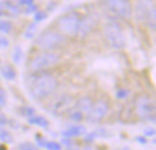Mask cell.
<instances>
[{"instance_id": "obj_16", "label": "cell", "mask_w": 156, "mask_h": 150, "mask_svg": "<svg viewBox=\"0 0 156 150\" xmlns=\"http://www.w3.org/2000/svg\"><path fill=\"white\" fill-rule=\"evenodd\" d=\"M37 29V23H30L25 30V33H24L25 38H32L36 35Z\"/></svg>"}, {"instance_id": "obj_28", "label": "cell", "mask_w": 156, "mask_h": 150, "mask_svg": "<svg viewBox=\"0 0 156 150\" xmlns=\"http://www.w3.org/2000/svg\"><path fill=\"white\" fill-rule=\"evenodd\" d=\"M144 135L146 137H153L156 136V129L154 127H147L146 129H144Z\"/></svg>"}, {"instance_id": "obj_40", "label": "cell", "mask_w": 156, "mask_h": 150, "mask_svg": "<svg viewBox=\"0 0 156 150\" xmlns=\"http://www.w3.org/2000/svg\"><path fill=\"white\" fill-rule=\"evenodd\" d=\"M153 144H156V138H154V139L153 140Z\"/></svg>"}, {"instance_id": "obj_38", "label": "cell", "mask_w": 156, "mask_h": 150, "mask_svg": "<svg viewBox=\"0 0 156 150\" xmlns=\"http://www.w3.org/2000/svg\"><path fill=\"white\" fill-rule=\"evenodd\" d=\"M0 150H7V148L4 144H0Z\"/></svg>"}, {"instance_id": "obj_3", "label": "cell", "mask_w": 156, "mask_h": 150, "mask_svg": "<svg viewBox=\"0 0 156 150\" xmlns=\"http://www.w3.org/2000/svg\"><path fill=\"white\" fill-rule=\"evenodd\" d=\"M135 110L142 120L156 124V105L149 96H139L135 102Z\"/></svg>"}, {"instance_id": "obj_8", "label": "cell", "mask_w": 156, "mask_h": 150, "mask_svg": "<svg viewBox=\"0 0 156 150\" xmlns=\"http://www.w3.org/2000/svg\"><path fill=\"white\" fill-rule=\"evenodd\" d=\"M109 111V104L104 100L93 103L91 109L87 114V121L90 124H98L102 121Z\"/></svg>"}, {"instance_id": "obj_14", "label": "cell", "mask_w": 156, "mask_h": 150, "mask_svg": "<svg viewBox=\"0 0 156 150\" xmlns=\"http://www.w3.org/2000/svg\"><path fill=\"white\" fill-rule=\"evenodd\" d=\"M28 124L29 125H35V126H40V127H43V128H46L48 126L49 123L48 121L47 118H45L44 116H41V115H37V116H33V117H30L28 118L27 120Z\"/></svg>"}, {"instance_id": "obj_41", "label": "cell", "mask_w": 156, "mask_h": 150, "mask_svg": "<svg viewBox=\"0 0 156 150\" xmlns=\"http://www.w3.org/2000/svg\"><path fill=\"white\" fill-rule=\"evenodd\" d=\"M68 150H80V149H77V148H69Z\"/></svg>"}, {"instance_id": "obj_33", "label": "cell", "mask_w": 156, "mask_h": 150, "mask_svg": "<svg viewBox=\"0 0 156 150\" xmlns=\"http://www.w3.org/2000/svg\"><path fill=\"white\" fill-rule=\"evenodd\" d=\"M136 141L139 143V144H142V145H145L147 144V138L144 137V136H139L136 137Z\"/></svg>"}, {"instance_id": "obj_21", "label": "cell", "mask_w": 156, "mask_h": 150, "mask_svg": "<svg viewBox=\"0 0 156 150\" xmlns=\"http://www.w3.org/2000/svg\"><path fill=\"white\" fill-rule=\"evenodd\" d=\"M12 29V24L9 21L0 19V31L4 33H8Z\"/></svg>"}, {"instance_id": "obj_12", "label": "cell", "mask_w": 156, "mask_h": 150, "mask_svg": "<svg viewBox=\"0 0 156 150\" xmlns=\"http://www.w3.org/2000/svg\"><path fill=\"white\" fill-rule=\"evenodd\" d=\"M145 23L147 24L149 28L156 30V6L154 5H153L150 8L145 19Z\"/></svg>"}, {"instance_id": "obj_15", "label": "cell", "mask_w": 156, "mask_h": 150, "mask_svg": "<svg viewBox=\"0 0 156 150\" xmlns=\"http://www.w3.org/2000/svg\"><path fill=\"white\" fill-rule=\"evenodd\" d=\"M1 5L3 6V9L5 10H7L8 12H10L12 15H17L20 13V10L19 8L14 4L12 3L11 1H4L1 3Z\"/></svg>"}, {"instance_id": "obj_5", "label": "cell", "mask_w": 156, "mask_h": 150, "mask_svg": "<svg viewBox=\"0 0 156 150\" xmlns=\"http://www.w3.org/2000/svg\"><path fill=\"white\" fill-rule=\"evenodd\" d=\"M64 40V36L58 32L45 31L38 35V37L36 39V44L41 49L50 50L62 45Z\"/></svg>"}, {"instance_id": "obj_42", "label": "cell", "mask_w": 156, "mask_h": 150, "mask_svg": "<svg viewBox=\"0 0 156 150\" xmlns=\"http://www.w3.org/2000/svg\"><path fill=\"white\" fill-rule=\"evenodd\" d=\"M155 6H156V5H155Z\"/></svg>"}, {"instance_id": "obj_36", "label": "cell", "mask_w": 156, "mask_h": 150, "mask_svg": "<svg viewBox=\"0 0 156 150\" xmlns=\"http://www.w3.org/2000/svg\"><path fill=\"white\" fill-rule=\"evenodd\" d=\"M62 143H63L65 146H68V147H69V146L72 144V142H71L70 140H69V139H63V140H62Z\"/></svg>"}, {"instance_id": "obj_22", "label": "cell", "mask_w": 156, "mask_h": 150, "mask_svg": "<svg viewBox=\"0 0 156 150\" xmlns=\"http://www.w3.org/2000/svg\"><path fill=\"white\" fill-rule=\"evenodd\" d=\"M129 94H130V90H128L126 88H120L116 92V97L119 100H122V99L127 98L129 96Z\"/></svg>"}, {"instance_id": "obj_30", "label": "cell", "mask_w": 156, "mask_h": 150, "mask_svg": "<svg viewBox=\"0 0 156 150\" xmlns=\"http://www.w3.org/2000/svg\"><path fill=\"white\" fill-rule=\"evenodd\" d=\"M6 103V93L3 88H0V106H4Z\"/></svg>"}, {"instance_id": "obj_17", "label": "cell", "mask_w": 156, "mask_h": 150, "mask_svg": "<svg viewBox=\"0 0 156 150\" xmlns=\"http://www.w3.org/2000/svg\"><path fill=\"white\" fill-rule=\"evenodd\" d=\"M12 60L15 63H19V61L21 60L22 57H23V50L19 46H16L13 49L12 51Z\"/></svg>"}, {"instance_id": "obj_6", "label": "cell", "mask_w": 156, "mask_h": 150, "mask_svg": "<svg viewBox=\"0 0 156 150\" xmlns=\"http://www.w3.org/2000/svg\"><path fill=\"white\" fill-rule=\"evenodd\" d=\"M59 61V57L51 52H45L36 56L29 64V68L33 71H39L55 66Z\"/></svg>"}, {"instance_id": "obj_31", "label": "cell", "mask_w": 156, "mask_h": 150, "mask_svg": "<svg viewBox=\"0 0 156 150\" xmlns=\"http://www.w3.org/2000/svg\"><path fill=\"white\" fill-rule=\"evenodd\" d=\"M9 46V40L4 37L0 35V49H5Z\"/></svg>"}, {"instance_id": "obj_2", "label": "cell", "mask_w": 156, "mask_h": 150, "mask_svg": "<svg viewBox=\"0 0 156 150\" xmlns=\"http://www.w3.org/2000/svg\"><path fill=\"white\" fill-rule=\"evenodd\" d=\"M103 33L107 42L112 48L115 49H122L126 47V37L119 23L115 21L107 23L104 26Z\"/></svg>"}, {"instance_id": "obj_37", "label": "cell", "mask_w": 156, "mask_h": 150, "mask_svg": "<svg viewBox=\"0 0 156 150\" xmlns=\"http://www.w3.org/2000/svg\"><path fill=\"white\" fill-rule=\"evenodd\" d=\"M7 13L3 9V8H0V16H5Z\"/></svg>"}, {"instance_id": "obj_20", "label": "cell", "mask_w": 156, "mask_h": 150, "mask_svg": "<svg viewBox=\"0 0 156 150\" xmlns=\"http://www.w3.org/2000/svg\"><path fill=\"white\" fill-rule=\"evenodd\" d=\"M35 113H36V110L30 106H24V107L20 108V114H21V115H23L25 117H28V118L33 117Z\"/></svg>"}, {"instance_id": "obj_11", "label": "cell", "mask_w": 156, "mask_h": 150, "mask_svg": "<svg viewBox=\"0 0 156 150\" xmlns=\"http://www.w3.org/2000/svg\"><path fill=\"white\" fill-rule=\"evenodd\" d=\"M93 105V102L90 97H82L79 99V101L76 103V108L80 111L81 113H89V111L91 109Z\"/></svg>"}, {"instance_id": "obj_26", "label": "cell", "mask_w": 156, "mask_h": 150, "mask_svg": "<svg viewBox=\"0 0 156 150\" xmlns=\"http://www.w3.org/2000/svg\"><path fill=\"white\" fill-rule=\"evenodd\" d=\"M18 149L19 150H38V148L34 146L32 143H29V142H24V143H21L19 146H18Z\"/></svg>"}, {"instance_id": "obj_39", "label": "cell", "mask_w": 156, "mask_h": 150, "mask_svg": "<svg viewBox=\"0 0 156 150\" xmlns=\"http://www.w3.org/2000/svg\"><path fill=\"white\" fill-rule=\"evenodd\" d=\"M122 150H133V149H131V148H124Z\"/></svg>"}, {"instance_id": "obj_10", "label": "cell", "mask_w": 156, "mask_h": 150, "mask_svg": "<svg viewBox=\"0 0 156 150\" xmlns=\"http://www.w3.org/2000/svg\"><path fill=\"white\" fill-rule=\"evenodd\" d=\"M85 134H86V128L83 126H71L62 132V136L67 138L78 137L83 136Z\"/></svg>"}, {"instance_id": "obj_27", "label": "cell", "mask_w": 156, "mask_h": 150, "mask_svg": "<svg viewBox=\"0 0 156 150\" xmlns=\"http://www.w3.org/2000/svg\"><path fill=\"white\" fill-rule=\"evenodd\" d=\"M45 148L48 150H61V146L55 141H48Z\"/></svg>"}, {"instance_id": "obj_19", "label": "cell", "mask_w": 156, "mask_h": 150, "mask_svg": "<svg viewBox=\"0 0 156 150\" xmlns=\"http://www.w3.org/2000/svg\"><path fill=\"white\" fill-rule=\"evenodd\" d=\"M0 140L4 143L11 144L13 142V137L7 130L0 127Z\"/></svg>"}, {"instance_id": "obj_32", "label": "cell", "mask_w": 156, "mask_h": 150, "mask_svg": "<svg viewBox=\"0 0 156 150\" xmlns=\"http://www.w3.org/2000/svg\"><path fill=\"white\" fill-rule=\"evenodd\" d=\"M37 6L36 5H29V6H27L26 9H25V13L26 14H31V13H36L37 10Z\"/></svg>"}, {"instance_id": "obj_23", "label": "cell", "mask_w": 156, "mask_h": 150, "mask_svg": "<svg viewBox=\"0 0 156 150\" xmlns=\"http://www.w3.org/2000/svg\"><path fill=\"white\" fill-rule=\"evenodd\" d=\"M98 137H100L99 131H93L91 133L86 134V136L84 137V142H86V143H92Z\"/></svg>"}, {"instance_id": "obj_24", "label": "cell", "mask_w": 156, "mask_h": 150, "mask_svg": "<svg viewBox=\"0 0 156 150\" xmlns=\"http://www.w3.org/2000/svg\"><path fill=\"white\" fill-rule=\"evenodd\" d=\"M69 118L74 121V122H80L82 119H83V113H81L80 111L77 110V111H74L70 114L69 115Z\"/></svg>"}, {"instance_id": "obj_9", "label": "cell", "mask_w": 156, "mask_h": 150, "mask_svg": "<svg viewBox=\"0 0 156 150\" xmlns=\"http://www.w3.org/2000/svg\"><path fill=\"white\" fill-rule=\"evenodd\" d=\"M153 5L154 3L152 1H139L135 7V16L137 20L145 22L147 14Z\"/></svg>"}, {"instance_id": "obj_34", "label": "cell", "mask_w": 156, "mask_h": 150, "mask_svg": "<svg viewBox=\"0 0 156 150\" xmlns=\"http://www.w3.org/2000/svg\"><path fill=\"white\" fill-rule=\"evenodd\" d=\"M17 2H18L19 5H27V6H29V5H34V1L33 0H19Z\"/></svg>"}, {"instance_id": "obj_1", "label": "cell", "mask_w": 156, "mask_h": 150, "mask_svg": "<svg viewBox=\"0 0 156 150\" xmlns=\"http://www.w3.org/2000/svg\"><path fill=\"white\" fill-rule=\"evenodd\" d=\"M58 86L57 79L48 73H44L34 78L29 84V92L35 99H42L49 95Z\"/></svg>"}, {"instance_id": "obj_13", "label": "cell", "mask_w": 156, "mask_h": 150, "mask_svg": "<svg viewBox=\"0 0 156 150\" xmlns=\"http://www.w3.org/2000/svg\"><path fill=\"white\" fill-rule=\"evenodd\" d=\"M1 75L7 81H12L16 77V71L11 65H5L1 68Z\"/></svg>"}, {"instance_id": "obj_7", "label": "cell", "mask_w": 156, "mask_h": 150, "mask_svg": "<svg viewBox=\"0 0 156 150\" xmlns=\"http://www.w3.org/2000/svg\"><path fill=\"white\" fill-rule=\"evenodd\" d=\"M105 6L114 15L122 18H129L132 16V5L127 0L105 1Z\"/></svg>"}, {"instance_id": "obj_4", "label": "cell", "mask_w": 156, "mask_h": 150, "mask_svg": "<svg viewBox=\"0 0 156 150\" xmlns=\"http://www.w3.org/2000/svg\"><path fill=\"white\" fill-rule=\"evenodd\" d=\"M81 18L82 17L77 13L63 16L58 21V27L60 30V32L65 35L71 37L78 36L81 23Z\"/></svg>"}, {"instance_id": "obj_35", "label": "cell", "mask_w": 156, "mask_h": 150, "mask_svg": "<svg viewBox=\"0 0 156 150\" xmlns=\"http://www.w3.org/2000/svg\"><path fill=\"white\" fill-rule=\"evenodd\" d=\"M6 124H7V118H6V116L4 114L0 113V126H5Z\"/></svg>"}, {"instance_id": "obj_25", "label": "cell", "mask_w": 156, "mask_h": 150, "mask_svg": "<svg viewBox=\"0 0 156 150\" xmlns=\"http://www.w3.org/2000/svg\"><path fill=\"white\" fill-rule=\"evenodd\" d=\"M48 18V15H47V13L46 12H44V11H37L36 13H35V16H34V20L36 21V22H40V21H43V20H45V19H47Z\"/></svg>"}, {"instance_id": "obj_18", "label": "cell", "mask_w": 156, "mask_h": 150, "mask_svg": "<svg viewBox=\"0 0 156 150\" xmlns=\"http://www.w3.org/2000/svg\"><path fill=\"white\" fill-rule=\"evenodd\" d=\"M69 103H70V99L69 98H62L57 104H55V106H54V112L55 113H57L58 115V114H60V113H62V108L63 107H67V106H69Z\"/></svg>"}, {"instance_id": "obj_29", "label": "cell", "mask_w": 156, "mask_h": 150, "mask_svg": "<svg viewBox=\"0 0 156 150\" xmlns=\"http://www.w3.org/2000/svg\"><path fill=\"white\" fill-rule=\"evenodd\" d=\"M35 138H36V141H37V145H38L39 147L45 148V146H46V144L48 143V141H47L41 135L37 134L36 137H35Z\"/></svg>"}]
</instances>
